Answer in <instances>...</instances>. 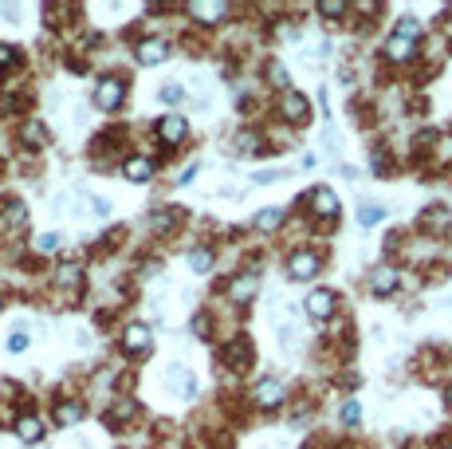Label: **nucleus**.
<instances>
[{"label":"nucleus","mask_w":452,"mask_h":449,"mask_svg":"<svg viewBox=\"0 0 452 449\" xmlns=\"http://www.w3.org/2000/svg\"><path fill=\"white\" fill-rule=\"evenodd\" d=\"M280 170H260V174H256V181H260V185H271V181H280Z\"/></svg>","instance_id":"36"},{"label":"nucleus","mask_w":452,"mask_h":449,"mask_svg":"<svg viewBox=\"0 0 452 449\" xmlns=\"http://www.w3.org/2000/svg\"><path fill=\"white\" fill-rule=\"evenodd\" d=\"M189 268L204 276L209 268H213V253H209V248H193V253H189Z\"/></svg>","instance_id":"21"},{"label":"nucleus","mask_w":452,"mask_h":449,"mask_svg":"<svg viewBox=\"0 0 452 449\" xmlns=\"http://www.w3.org/2000/svg\"><path fill=\"white\" fill-rule=\"evenodd\" d=\"M224 363H228L232 370H248L252 367V343H248V339L236 335L232 343L224 347Z\"/></svg>","instance_id":"7"},{"label":"nucleus","mask_w":452,"mask_h":449,"mask_svg":"<svg viewBox=\"0 0 452 449\" xmlns=\"http://www.w3.org/2000/svg\"><path fill=\"white\" fill-rule=\"evenodd\" d=\"M24 138L31 142V150H40V146H47V130L40 123H24Z\"/></svg>","instance_id":"24"},{"label":"nucleus","mask_w":452,"mask_h":449,"mask_svg":"<svg viewBox=\"0 0 452 449\" xmlns=\"http://www.w3.org/2000/svg\"><path fill=\"white\" fill-rule=\"evenodd\" d=\"M150 347H154V335H150L146 323H130L122 331V351L126 355H142V351H150Z\"/></svg>","instance_id":"4"},{"label":"nucleus","mask_w":452,"mask_h":449,"mask_svg":"<svg viewBox=\"0 0 452 449\" xmlns=\"http://www.w3.org/2000/svg\"><path fill=\"white\" fill-rule=\"evenodd\" d=\"M59 244H63V237L59 233H40V237H36V253H59Z\"/></svg>","instance_id":"22"},{"label":"nucleus","mask_w":452,"mask_h":449,"mask_svg":"<svg viewBox=\"0 0 452 449\" xmlns=\"http://www.w3.org/2000/svg\"><path fill=\"white\" fill-rule=\"evenodd\" d=\"M311 209L319 213V217H334V213H338V197H334V190H327V185L311 190Z\"/></svg>","instance_id":"12"},{"label":"nucleus","mask_w":452,"mask_h":449,"mask_svg":"<svg viewBox=\"0 0 452 449\" xmlns=\"http://www.w3.org/2000/svg\"><path fill=\"white\" fill-rule=\"evenodd\" d=\"M79 418H83V402H59L55 406V422L59 426H75Z\"/></svg>","instance_id":"19"},{"label":"nucleus","mask_w":452,"mask_h":449,"mask_svg":"<svg viewBox=\"0 0 452 449\" xmlns=\"http://www.w3.org/2000/svg\"><path fill=\"white\" fill-rule=\"evenodd\" d=\"M382 217H386V209H382V205H362L358 209V224H366V229H370V224H377Z\"/></svg>","instance_id":"27"},{"label":"nucleus","mask_w":452,"mask_h":449,"mask_svg":"<svg viewBox=\"0 0 452 449\" xmlns=\"http://www.w3.org/2000/svg\"><path fill=\"white\" fill-rule=\"evenodd\" d=\"M421 229H429V233H449L452 229V209L449 205H429L421 217Z\"/></svg>","instance_id":"10"},{"label":"nucleus","mask_w":452,"mask_h":449,"mask_svg":"<svg viewBox=\"0 0 452 449\" xmlns=\"http://www.w3.org/2000/svg\"><path fill=\"white\" fill-rule=\"evenodd\" d=\"M280 114L287 123H307V118H311V103H307V95H299V91H283Z\"/></svg>","instance_id":"1"},{"label":"nucleus","mask_w":452,"mask_h":449,"mask_svg":"<svg viewBox=\"0 0 452 449\" xmlns=\"http://www.w3.org/2000/svg\"><path fill=\"white\" fill-rule=\"evenodd\" d=\"M267 79L276 83L280 91H291V87H287V71H283V64H271V67H267Z\"/></svg>","instance_id":"31"},{"label":"nucleus","mask_w":452,"mask_h":449,"mask_svg":"<svg viewBox=\"0 0 452 449\" xmlns=\"http://www.w3.org/2000/svg\"><path fill=\"white\" fill-rule=\"evenodd\" d=\"M157 134H161V142L165 146H177L189 134V123L181 118V114H165V118L157 123Z\"/></svg>","instance_id":"8"},{"label":"nucleus","mask_w":452,"mask_h":449,"mask_svg":"<svg viewBox=\"0 0 452 449\" xmlns=\"http://www.w3.org/2000/svg\"><path fill=\"white\" fill-rule=\"evenodd\" d=\"M28 343H31L28 327H16L12 335H8V351H12V355H20V351H28Z\"/></svg>","instance_id":"25"},{"label":"nucleus","mask_w":452,"mask_h":449,"mask_svg":"<svg viewBox=\"0 0 452 449\" xmlns=\"http://www.w3.org/2000/svg\"><path fill=\"white\" fill-rule=\"evenodd\" d=\"M161 103H185V87L165 83V87H161Z\"/></svg>","instance_id":"30"},{"label":"nucleus","mask_w":452,"mask_h":449,"mask_svg":"<svg viewBox=\"0 0 452 449\" xmlns=\"http://www.w3.org/2000/svg\"><path fill=\"white\" fill-rule=\"evenodd\" d=\"M16 60V48H8V44H0V67H8Z\"/></svg>","instance_id":"37"},{"label":"nucleus","mask_w":452,"mask_h":449,"mask_svg":"<svg viewBox=\"0 0 452 449\" xmlns=\"http://www.w3.org/2000/svg\"><path fill=\"white\" fill-rule=\"evenodd\" d=\"M185 12L189 16H197L201 24H217L228 8H224V4H197V0H193V4H185Z\"/></svg>","instance_id":"15"},{"label":"nucleus","mask_w":452,"mask_h":449,"mask_svg":"<svg viewBox=\"0 0 452 449\" xmlns=\"http://www.w3.org/2000/svg\"><path fill=\"white\" fill-rule=\"evenodd\" d=\"M280 224H283V209L280 205H267V209L256 213V229H260V233H271V229H280Z\"/></svg>","instance_id":"17"},{"label":"nucleus","mask_w":452,"mask_h":449,"mask_svg":"<svg viewBox=\"0 0 452 449\" xmlns=\"http://www.w3.org/2000/svg\"><path fill=\"white\" fill-rule=\"evenodd\" d=\"M252 398H256L260 410H271V406H280V402H283V386L276 383V379H264V383L252 390Z\"/></svg>","instance_id":"11"},{"label":"nucleus","mask_w":452,"mask_h":449,"mask_svg":"<svg viewBox=\"0 0 452 449\" xmlns=\"http://www.w3.org/2000/svg\"><path fill=\"white\" fill-rule=\"evenodd\" d=\"M122 177H130V181H150V177H154V162L134 154V158L122 162Z\"/></svg>","instance_id":"14"},{"label":"nucleus","mask_w":452,"mask_h":449,"mask_svg":"<svg viewBox=\"0 0 452 449\" xmlns=\"http://www.w3.org/2000/svg\"><path fill=\"white\" fill-rule=\"evenodd\" d=\"M397 284H401V272H397L393 264H382V268L370 272V292H374V296H393Z\"/></svg>","instance_id":"6"},{"label":"nucleus","mask_w":452,"mask_h":449,"mask_svg":"<svg viewBox=\"0 0 452 449\" xmlns=\"http://www.w3.org/2000/svg\"><path fill=\"white\" fill-rule=\"evenodd\" d=\"M232 300H244V296H252L256 292V276H240V280H232Z\"/></svg>","instance_id":"26"},{"label":"nucleus","mask_w":452,"mask_h":449,"mask_svg":"<svg viewBox=\"0 0 452 449\" xmlns=\"http://www.w3.org/2000/svg\"><path fill=\"white\" fill-rule=\"evenodd\" d=\"M134 414H138V402H134V398H122V402H114V406H110L107 422H110V426H114V422H130Z\"/></svg>","instance_id":"18"},{"label":"nucleus","mask_w":452,"mask_h":449,"mask_svg":"<svg viewBox=\"0 0 452 449\" xmlns=\"http://www.w3.org/2000/svg\"><path fill=\"white\" fill-rule=\"evenodd\" d=\"M334 304H338V296H334L330 288H319V292H311V296H307V316L323 323V320H330V316H334Z\"/></svg>","instance_id":"5"},{"label":"nucleus","mask_w":452,"mask_h":449,"mask_svg":"<svg viewBox=\"0 0 452 449\" xmlns=\"http://www.w3.org/2000/svg\"><path fill=\"white\" fill-rule=\"evenodd\" d=\"M444 398H449V410H452V386H449V394H444Z\"/></svg>","instance_id":"39"},{"label":"nucleus","mask_w":452,"mask_h":449,"mask_svg":"<svg viewBox=\"0 0 452 449\" xmlns=\"http://www.w3.org/2000/svg\"><path fill=\"white\" fill-rule=\"evenodd\" d=\"M354 422H358V402L350 398V402L343 406V426H354Z\"/></svg>","instance_id":"34"},{"label":"nucleus","mask_w":452,"mask_h":449,"mask_svg":"<svg viewBox=\"0 0 452 449\" xmlns=\"http://www.w3.org/2000/svg\"><path fill=\"white\" fill-rule=\"evenodd\" d=\"M193 331H197V335H204V331H209V320H204V316H197V320H193Z\"/></svg>","instance_id":"38"},{"label":"nucleus","mask_w":452,"mask_h":449,"mask_svg":"<svg viewBox=\"0 0 452 449\" xmlns=\"http://www.w3.org/2000/svg\"><path fill=\"white\" fill-rule=\"evenodd\" d=\"M397 36H406V40H417V36H421V24H417L413 16H401V20H397Z\"/></svg>","instance_id":"29"},{"label":"nucleus","mask_w":452,"mask_h":449,"mask_svg":"<svg viewBox=\"0 0 452 449\" xmlns=\"http://www.w3.org/2000/svg\"><path fill=\"white\" fill-rule=\"evenodd\" d=\"M276 335H280V347H283V355H295V327H291V323H283L280 331H276Z\"/></svg>","instance_id":"28"},{"label":"nucleus","mask_w":452,"mask_h":449,"mask_svg":"<svg viewBox=\"0 0 452 449\" xmlns=\"http://www.w3.org/2000/svg\"><path fill=\"white\" fill-rule=\"evenodd\" d=\"M91 213H94V217H107L110 201H107V197H91Z\"/></svg>","instance_id":"35"},{"label":"nucleus","mask_w":452,"mask_h":449,"mask_svg":"<svg viewBox=\"0 0 452 449\" xmlns=\"http://www.w3.org/2000/svg\"><path fill=\"white\" fill-rule=\"evenodd\" d=\"M319 12H323V16H346V4L343 0H323Z\"/></svg>","instance_id":"33"},{"label":"nucleus","mask_w":452,"mask_h":449,"mask_svg":"<svg viewBox=\"0 0 452 449\" xmlns=\"http://www.w3.org/2000/svg\"><path fill=\"white\" fill-rule=\"evenodd\" d=\"M236 150H240V154H256V150H264V146H260V134H256V130H240V134H236Z\"/></svg>","instance_id":"20"},{"label":"nucleus","mask_w":452,"mask_h":449,"mask_svg":"<svg viewBox=\"0 0 452 449\" xmlns=\"http://www.w3.org/2000/svg\"><path fill=\"white\" fill-rule=\"evenodd\" d=\"M16 437H20V441H28V446H36V441L44 437V426H40L31 414H24L20 422H16Z\"/></svg>","instance_id":"16"},{"label":"nucleus","mask_w":452,"mask_h":449,"mask_svg":"<svg viewBox=\"0 0 452 449\" xmlns=\"http://www.w3.org/2000/svg\"><path fill=\"white\" fill-rule=\"evenodd\" d=\"M122 99H126V83L114 79V75H110V79H103L98 87H94V103H98L103 111H114Z\"/></svg>","instance_id":"3"},{"label":"nucleus","mask_w":452,"mask_h":449,"mask_svg":"<svg viewBox=\"0 0 452 449\" xmlns=\"http://www.w3.org/2000/svg\"><path fill=\"white\" fill-rule=\"evenodd\" d=\"M165 55H170V51H165L161 40H142V44H138V64L142 67H157Z\"/></svg>","instance_id":"13"},{"label":"nucleus","mask_w":452,"mask_h":449,"mask_svg":"<svg viewBox=\"0 0 452 449\" xmlns=\"http://www.w3.org/2000/svg\"><path fill=\"white\" fill-rule=\"evenodd\" d=\"M287 276H291V280H311V276H319V253H307V248L291 253V260H287Z\"/></svg>","instance_id":"2"},{"label":"nucleus","mask_w":452,"mask_h":449,"mask_svg":"<svg viewBox=\"0 0 452 449\" xmlns=\"http://www.w3.org/2000/svg\"><path fill=\"white\" fill-rule=\"evenodd\" d=\"M79 280H83V268H79V264H63L59 272H55V284H63V288H71Z\"/></svg>","instance_id":"23"},{"label":"nucleus","mask_w":452,"mask_h":449,"mask_svg":"<svg viewBox=\"0 0 452 449\" xmlns=\"http://www.w3.org/2000/svg\"><path fill=\"white\" fill-rule=\"evenodd\" d=\"M386 55H390L393 64H409V60L417 55V40H406V36L393 32L390 40H386Z\"/></svg>","instance_id":"9"},{"label":"nucleus","mask_w":452,"mask_h":449,"mask_svg":"<svg viewBox=\"0 0 452 449\" xmlns=\"http://www.w3.org/2000/svg\"><path fill=\"white\" fill-rule=\"evenodd\" d=\"M170 224H173V213H170V209H161V213H154V217H150V229H154V233H165Z\"/></svg>","instance_id":"32"}]
</instances>
